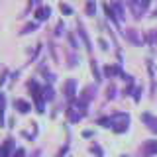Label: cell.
<instances>
[{"mask_svg":"<svg viewBox=\"0 0 157 157\" xmlns=\"http://www.w3.org/2000/svg\"><path fill=\"white\" fill-rule=\"evenodd\" d=\"M141 120H144V122H147V124H149V128H151L153 132H157V118L149 116V114H144V116H141Z\"/></svg>","mask_w":157,"mask_h":157,"instance_id":"6da1fadb","label":"cell"},{"mask_svg":"<svg viewBox=\"0 0 157 157\" xmlns=\"http://www.w3.org/2000/svg\"><path fill=\"white\" fill-rule=\"evenodd\" d=\"M86 12L90 14V16H94V2H92V0H90V2L86 4Z\"/></svg>","mask_w":157,"mask_h":157,"instance_id":"8992f818","label":"cell"},{"mask_svg":"<svg viewBox=\"0 0 157 157\" xmlns=\"http://www.w3.org/2000/svg\"><path fill=\"white\" fill-rule=\"evenodd\" d=\"M65 90H67V96H73V94H75V81H69Z\"/></svg>","mask_w":157,"mask_h":157,"instance_id":"3957f363","label":"cell"},{"mask_svg":"<svg viewBox=\"0 0 157 157\" xmlns=\"http://www.w3.org/2000/svg\"><path fill=\"white\" fill-rule=\"evenodd\" d=\"M92 153H96V155H102V151H100V149H98V147H96V145H92Z\"/></svg>","mask_w":157,"mask_h":157,"instance_id":"52a82bcc","label":"cell"},{"mask_svg":"<svg viewBox=\"0 0 157 157\" xmlns=\"http://www.w3.org/2000/svg\"><path fill=\"white\" fill-rule=\"evenodd\" d=\"M16 106L20 108V112H29V104L24 100H16Z\"/></svg>","mask_w":157,"mask_h":157,"instance_id":"7a4b0ae2","label":"cell"},{"mask_svg":"<svg viewBox=\"0 0 157 157\" xmlns=\"http://www.w3.org/2000/svg\"><path fill=\"white\" fill-rule=\"evenodd\" d=\"M16 157H24V149H18V153H16Z\"/></svg>","mask_w":157,"mask_h":157,"instance_id":"9c48e42d","label":"cell"},{"mask_svg":"<svg viewBox=\"0 0 157 157\" xmlns=\"http://www.w3.org/2000/svg\"><path fill=\"white\" fill-rule=\"evenodd\" d=\"M49 16V8H43V10H37V20H45Z\"/></svg>","mask_w":157,"mask_h":157,"instance_id":"277c9868","label":"cell"},{"mask_svg":"<svg viewBox=\"0 0 157 157\" xmlns=\"http://www.w3.org/2000/svg\"><path fill=\"white\" fill-rule=\"evenodd\" d=\"M145 149L149 151V153H157V141H151V144H147Z\"/></svg>","mask_w":157,"mask_h":157,"instance_id":"5b68a950","label":"cell"},{"mask_svg":"<svg viewBox=\"0 0 157 157\" xmlns=\"http://www.w3.org/2000/svg\"><path fill=\"white\" fill-rule=\"evenodd\" d=\"M61 10H63L65 14H71V8H69V6H61Z\"/></svg>","mask_w":157,"mask_h":157,"instance_id":"ba28073f","label":"cell"}]
</instances>
